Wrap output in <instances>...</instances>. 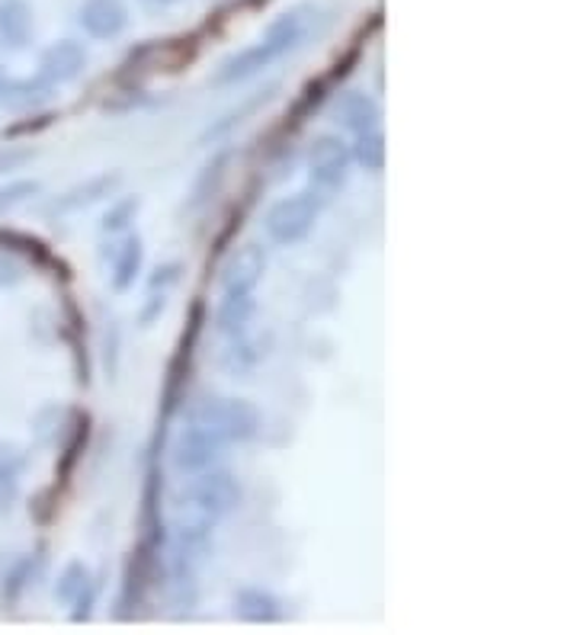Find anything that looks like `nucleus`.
I'll return each instance as SVG.
<instances>
[{"label": "nucleus", "mask_w": 577, "mask_h": 635, "mask_svg": "<svg viewBox=\"0 0 577 635\" xmlns=\"http://www.w3.org/2000/svg\"><path fill=\"white\" fill-rule=\"evenodd\" d=\"M83 65H87L83 45L75 43V39H58V43H52L45 52H42L39 78L42 81H48L52 87L71 84V81L81 78Z\"/></svg>", "instance_id": "nucleus-9"}, {"label": "nucleus", "mask_w": 577, "mask_h": 635, "mask_svg": "<svg viewBox=\"0 0 577 635\" xmlns=\"http://www.w3.org/2000/svg\"><path fill=\"white\" fill-rule=\"evenodd\" d=\"M55 87L42 78H26V81H3L0 87V103L13 113H36L52 100Z\"/></svg>", "instance_id": "nucleus-14"}, {"label": "nucleus", "mask_w": 577, "mask_h": 635, "mask_svg": "<svg viewBox=\"0 0 577 635\" xmlns=\"http://www.w3.org/2000/svg\"><path fill=\"white\" fill-rule=\"evenodd\" d=\"M30 158H33L30 151H13V155H7V151H3V155H0V170L20 168V165H26Z\"/></svg>", "instance_id": "nucleus-28"}, {"label": "nucleus", "mask_w": 577, "mask_h": 635, "mask_svg": "<svg viewBox=\"0 0 577 635\" xmlns=\"http://www.w3.org/2000/svg\"><path fill=\"white\" fill-rule=\"evenodd\" d=\"M312 10H315V7L305 3V7H295V10H286L283 16H276L257 43L241 48L238 55H231V58L222 61V68L215 71L212 84H245L250 78H257L260 71H267L270 65H276L280 58H286L288 52H295V48L302 45V39L308 36V23H312L308 13H312Z\"/></svg>", "instance_id": "nucleus-1"}, {"label": "nucleus", "mask_w": 577, "mask_h": 635, "mask_svg": "<svg viewBox=\"0 0 577 635\" xmlns=\"http://www.w3.org/2000/svg\"><path fill=\"white\" fill-rule=\"evenodd\" d=\"M263 343L260 340H248V334L245 338H235V347L225 353V370L231 373V376H248L250 370L263 360V353L267 350H260Z\"/></svg>", "instance_id": "nucleus-19"}, {"label": "nucleus", "mask_w": 577, "mask_h": 635, "mask_svg": "<svg viewBox=\"0 0 577 635\" xmlns=\"http://www.w3.org/2000/svg\"><path fill=\"white\" fill-rule=\"evenodd\" d=\"M350 155L360 168L378 173L385 168V135H382V128H370V132L357 135V145L350 148Z\"/></svg>", "instance_id": "nucleus-17"}, {"label": "nucleus", "mask_w": 577, "mask_h": 635, "mask_svg": "<svg viewBox=\"0 0 577 635\" xmlns=\"http://www.w3.org/2000/svg\"><path fill=\"white\" fill-rule=\"evenodd\" d=\"M0 245H3V248H10V251H20V254H26L30 260H33V263H39V267L55 263L52 251L42 245L39 238H33V235H20V231H0Z\"/></svg>", "instance_id": "nucleus-21"}, {"label": "nucleus", "mask_w": 577, "mask_h": 635, "mask_svg": "<svg viewBox=\"0 0 577 635\" xmlns=\"http://www.w3.org/2000/svg\"><path fill=\"white\" fill-rule=\"evenodd\" d=\"M235 613L245 623H257V626H273L283 620V600L276 593L263 591V588H245L235 593Z\"/></svg>", "instance_id": "nucleus-13"}, {"label": "nucleus", "mask_w": 577, "mask_h": 635, "mask_svg": "<svg viewBox=\"0 0 577 635\" xmlns=\"http://www.w3.org/2000/svg\"><path fill=\"white\" fill-rule=\"evenodd\" d=\"M267 273V251L260 245H245L228 257L222 270V296H245L257 293L260 280Z\"/></svg>", "instance_id": "nucleus-7"}, {"label": "nucleus", "mask_w": 577, "mask_h": 635, "mask_svg": "<svg viewBox=\"0 0 577 635\" xmlns=\"http://www.w3.org/2000/svg\"><path fill=\"white\" fill-rule=\"evenodd\" d=\"M225 450H228V446L218 443L206 427L186 421V427L180 430V436H177V443H173L170 460H173V468H177V472L196 475V472H203V468L215 466V460H218Z\"/></svg>", "instance_id": "nucleus-5"}, {"label": "nucleus", "mask_w": 577, "mask_h": 635, "mask_svg": "<svg viewBox=\"0 0 577 635\" xmlns=\"http://www.w3.org/2000/svg\"><path fill=\"white\" fill-rule=\"evenodd\" d=\"M155 3H173V0H155Z\"/></svg>", "instance_id": "nucleus-29"}, {"label": "nucleus", "mask_w": 577, "mask_h": 635, "mask_svg": "<svg viewBox=\"0 0 577 635\" xmlns=\"http://www.w3.org/2000/svg\"><path fill=\"white\" fill-rule=\"evenodd\" d=\"M337 120L343 123V128L363 135L370 128H378L382 123V106L372 100L370 93L363 90H347L340 100H337Z\"/></svg>", "instance_id": "nucleus-11"}, {"label": "nucleus", "mask_w": 577, "mask_h": 635, "mask_svg": "<svg viewBox=\"0 0 577 635\" xmlns=\"http://www.w3.org/2000/svg\"><path fill=\"white\" fill-rule=\"evenodd\" d=\"M180 270H183L180 263H165V267H158V270H155V276H151V283H148V293H151V290H161V293H167V290L180 280Z\"/></svg>", "instance_id": "nucleus-26"}, {"label": "nucleus", "mask_w": 577, "mask_h": 635, "mask_svg": "<svg viewBox=\"0 0 577 635\" xmlns=\"http://www.w3.org/2000/svg\"><path fill=\"white\" fill-rule=\"evenodd\" d=\"M87 436H90V418L78 415L75 430H71V436H68V443H65V453H61V460H58V478H61V481H68L71 472L81 463V453L87 450Z\"/></svg>", "instance_id": "nucleus-18"}, {"label": "nucleus", "mask_w": 577, "mask_h": 635, "mask_svg": "<svg viewBox=\"0 0 577 635\" xmlns=\"http://www.w3.org/2000/svg\"><path fill=\"white\" fill-rule=\"evenodd\" d=\"M78 23L90 39H116L128 26V7L125 0H83L78 10Z\"/></svg>", "instance_id": "nucleus-8"}, {"label": "nucleus", "mask_w": 577, "mask_h": 635, "mask_svg": "<svg viewBox=\"0 0 577 635\" xmlns=\"http://www.w3.org/2000/svg\"><path fill=\"white\" fill-rule=\"evenodd\" d=\"M257 315V298L253 293L245 296H222L218 302V311H215V325L225 338H245L250 331V321Z\"/></svg>", "instance_id": "nucleus-15"}, {"label": "nucleus", "mask_w": 577, "mask_h": 635, "mask_svg": "<svg viewBox=\"0 0 577 635\" xmlns=\"http://www.w3.org/2000/svg\"><path fill=\"white\" fill-rule=\"evenodd\" d=\"M325 193L321 190H302L295 196H286L280 203H273L267 218H263V228H267V238L280 248H292L298 241H305L318 222V215L325 209Z\"/></svg>", "instance_id": "nucleus-3"}, {"label": "nucleus", "mask_w": 577, "mask_h": 635, "mask_svg": "<svg viewBox=\"0 0 577 635\" xmlns=\"http://www.w3.org/2000/svg\"><path fill=\"white\" fill-rule=\"evenodd\" d=\"M26 450L20 443H7L0 440V481H20V475L26 472Z\"/></svg>", "instance_id": "nucleus-24"}, {"label": "nucleus", "mask_w": 577, "mask_h": 635, "mask_svg": "<svg viewBox=\"0 0 577 635\" xmlns=\"http://www.w3.org/2000/svg\"><path fill=\"white\" fill-rule=\"evenodd\" d=\"M97 581L90 575V568L83 562H68L65 571L58 575V585H55V600L65 603V606H75V600L81 597L83 591H90Z\"/></svg>", "instance_id": "nucleus-16"}, {"label": "nucleus", "mask_w": 577, "mask_h": 635, "mask_svg": "<svg viewBox=\"0 0 577 635\" xmlns=\"http://www.w3.org/2000/svg\"><path fill=\"white\" fill-rule=\"evenodd\" d=\"M113 248V290L116 293H128L135 286V280L142 276V267H145V245L138 235H125L120 245H110Z\"/></svg>", "instance_id": "nucleus-12"}, {"label": "nucleus", "mask_w": 577, "mask_h": 635, "mask_svg": "<svg viewBox=\"0 0 577 635\" xmlns=\"http://www.w3.org/2000/svg\"><path fill=\"white\" fill-rule=\"evenodd\" d=\"M33 39V7L26 0H0V45L26 48Z\"/></svg>", "instance_id": "nucleus-10"}, {"label": "nucleus", "mask_w": 577, "mask_h": 635, "mask_svg": "<svg viewBox=\"0 0 577 635\" xmlns=\"http://www.w3.org/2000/svg\"><path fill=\"white\" fill-rule=\"evenodd\" d=\"M350 165H353V155H350V145L333 135L325 132L312 141L308 148V177H312V186L321 190L325 196L337 193L347 180H350Z\"/></svg>", "instance_id": "nucleus-4"}, {"label": "nucleus", "mask_w": 577, "mask_h": 635, "mask_svg": "<svg viewBox=\"0 0 577 635\" xmlns=\"http://www.w3.org/2000/svg\"><path fill=\"white\" fill-rule=\"evenodd\" d=\"M138 209H142V200L138 196H125V200H116L106 215L100 218V231L103 235H123L132 228V222L138 218Z\"/></svg>", "instance_id": "nucleus-20"}, {"label": "nucleus", "mask_w": 577, "mask_h": 635, "mask_svg": "<svg viewBox=\"0 0 577 635\" xmlns=\"http://www.w3.org/2000/svg\"><path fill=\"white\" fill-rule=\"evenodd\" d=\"M120 186H123V173H120V170L97 173V177L83 180V183H78V186L65 190L61 196H55L45 212H48V215H75V212L90 209V206H97V203L110 200Z\"/></svg>", "instance_id": "nucleus-6"}, {"label": "nucleus", "mask_w": 577, "mask_h": 635, "mask_svg": "<svg viewBox=\"0 0 577 635\" xmlns=\"http://www.w3.org/2000/svg\"><path fill=\"white\" fill-rule=\"evenodd\" d=\"M39 180H13V183L0 186V215H7L16 206L30 203L33 196H39Z\"/></svg>", "instance_id": "nucleus-23"}, {"label": "nucleus", "mask_w": 577, "mask_h": 635, "mask_svg": "<svg viewBox=\"0 0 577 635\" xmlns=\"http://www.w3.org/2000/svg\"><path fill=\"white\" fill-rule=\"evenodd\" d=\"M33 575H36L33 558H16V562L7 568V575H3V600H10V603H13L20 593L30 588Z\"/></svg>", "instance_id": "nucleus-22"}, {"label": "nucleus", "mask_w": 577, "mask_h": 635, "mask_svg": "<svg viewBox=\"0 0 577 635\" xmlns=\"http://www.w3.org/2000/svg\"><path fill=\"white\" fill-rule=\"evenodd\" d=\"M0 87H3V71H0Z\"/></svg>", "instance_id": "nucleus-30"}, {"label": "nucleus", "mask_w": 577, "mask_h": 635, "mask_svg": "<svg viewBox=\"0 0 577 635\" xmlns=\"http://www.w3.org/2000/svg\"><path fill=\"white\" fill-rule=\"evenodd\" d=\"M16 488H20V481H0V517H7L10 508H13V501H16Z\"/></svg>", "instance_id": "nucleus-27"}, {"label": "nucleus", "mask_w": 577, "mask_h": 635, "mask_svg": "<svg viewBox=\"0 0 577 635\" xmlns=\"http://www.w3.org/2000/svg\"><path fill=\"white\" fill-rule=\"evenodd\" d=\"M186 421L206 427L208 433L225 446L248 443L250 436H257V430H260V415L245 398H206V401L190 408Z\"/></svg>", "instance_id": "nucleus-2"}, {"label": "nucleus", "mask_w": 577, "mask_h": 635, "mask_svg": "<svg viewBox=\"0 0 577 635\" xmlns=\"http://www.w3.org/2000/svg\"><path fill=\"white\" fill-rule=\"evenodd\" d=\"M23 280H26L23 267H20L13 257L0 254V293H3V290H16Z\"/></svg>", "instance_id": "nucleus-25"}]
</instances>
